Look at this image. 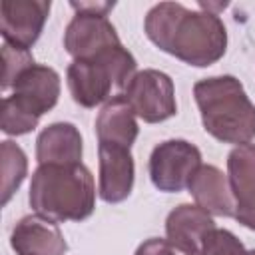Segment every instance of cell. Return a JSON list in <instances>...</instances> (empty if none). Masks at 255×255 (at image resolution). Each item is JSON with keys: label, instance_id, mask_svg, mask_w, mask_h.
<instances>
[{"label": "cell", "instance_id": "obj_6", "mask_svg": "<svg viewBox=\"0 0 255 255\" xmlns=\"http://www.w3.org/2000/svg\"><path fill=\"white\" fill-rule=\"evenodd\" d=\"M201 167V151L185 139H167L149 155V177L159 191L177 193Z\"/></svg>", "mask_w": 255, "mask_h": 255}, {"label": "cell", "instance_id": "obj_14", "mask_svg": "<svg viewBox=\"0 0 255 255\" xmlns=\"http://www.w3.org/2000/svg\"><path fill=\"white\" fill-rule=\"evenodd\" d=\"M195 203L211 215L231 217L235 211V199L227 175L215 165H203L193 173L187 185Z\"/></svg>", "mask_w": 255, "mask_h": 255}, {"label": "cell", "instance_id": "obj_4", "mask_svg": "<svg viewBox=\"0 0 255 255\" xmlns=\"http://www.w3.org/2000/svg\"><path fill=\"white\" fill-rule=\"evenodd\" d=\"M135 72V58L122 46H110L94 58L74 60L68 66V90L82 108H96L110 100L112 88H126Z\"/></svg>", "mask_w": 255, "mask_h": 255}, {"label": "cell", "instance_id": "obj_20", "mask_svg": "<svg viewBox=\"0 0 255 255\" xmlns=\"http://www.w3.org/2000/svg\"><path fill=\"white\" fill-rule=\"evenodd\" d=\"M201 255H245V247L231 231L213 227L203 239Z\"/></svg>", "mask_w": 255, "mask_h": 255}, {"label": "cell", "instance_id": "obj_12", "mask_svg": "<svg viewBox=\"0 0 255 255\" xmlns=\"http://www.w3.org/2000/svg\"><path fill=\"white\" fill-rule=\"evenodd\" d=\"M100 153V197L106 203H120L128 199L133 189V157L129 147L98 143Z\"/></svg>", "mask_w": 255, "mask_h": 255}, {"label": "cell", "instance_id": "obj_19", "mask_svg": "<svg viewBox=\"0 0 255 255\" xmlns=\"http://www.w3.org/2000/svg\"><path fill=\"white\" fill-rule=\"evenodd\" d=\"M2 60H4V76H2V88L8 90L10 86H14L16 78L34 64V58L30 54V50H22L10 44H2Z\"/></svg>", "mask_w": 255, "mask_h": 255}, {"label": "cell", "instance_id": "obj_16", "mask_svg": "<svg viewBox=\"0 0 255 255\" xmlns=\"http://www.w3.org/2000/svg\"><path fill=\"white\" fill-rule=\"evenodd\" d=\"M96 133L100 143H112L124 147L133 145L139 128L135 122V114L124 94L112 96L104 104V108L96 118Z\"/></svg>", "mask_w": 255, "mask_h": 255}, {"label": "cell", "instance_id": "obj_3", "mask_svg": "<svg viewBox=\"0 0 255 255\" xmlns=\"http://www.w3.org/2000/svg\"><path fill=\"white\" fill-rule=\"evenodd\" d=\"M203 129L223 143L243 145L255 137V104L235 76H213L193 86Z\"/></svg>", "mask_w": 255, "mask_h": 255}, {"label": "cell", "instance_id": "obj_11", "mask_svg": "<svg viewBox=\"0 0 255 255\" xmlns=\"http://www.w3.org/2000/svg\"><path fill=\"white\" fill-rule=\"evenodd\" d=\"M213 227L215 221L211 213L199 205L181 203L171 209L165 219V237L167 243L183 255H201L203 239Z\"/></svg>", "mask_w": 255, "mask_h": 255}, {"label": "cell", "instance_id": "obj_5", "mask_svg": "<svg viewBox=\"0 0 255 255\" xmlns=\"http://www.w3.org/2000/svg\"><path fill=\"white\" fill-rule=\"evenodd\" d=\"M133 114L147 124H159L175 116V88L171 78L159 70H141L131 76L124 92Z\"/></svg>", "mask_w": 255, "mask_h": 255}, {"label": "cell", "instance_id": "obj_7", "mask_svg": "<svg viewBox=\"0 0 255 255\" xmlns=\"http://www.w3.org/2000/svg\"><path fill=\"white\" fill-rule=\"evenodd\" d=\"M48 14V0H4L0 6V32L4 42L30 50L40 38Z\"/></svg>", "mask_w": 255, "mask_h": 255}, {"label": "cell", "instance_id": "obj_17", "mask_svg": "<svg viewBox=\"0 0 255 255\" xmlns=\"http://www.w3.org/2000/svg\"><path fill=\"white\" fill-rule=\"evenodd\" d=\"M0 165H2V205H6L28 173V157L20 145H16L10 139H4L0 145Z\"/></svg>", "mask_w": 255, "mask_h": 255}, {"label": "cell", "instance_id": "obj_8", "mask_svg": "<svg viewBox=\"0 0 255 255\" xmlns=\"http://www.w3.org/2000/svg\"><path fill=\"white\" fill-rule=\"evenodd\" d=\"M122 44L114 24L102 14L76 12L64 32V48L74 60L94 58L110 46Z\"/></svg>", "mask_w": 255, "mask_h": 255}, {"label": "cell", "instance_id": "obj_23", "mask_svg": "<svg viewBox=\"0 0 255 255\" xmlns=\"http://www.w3.org/2000/svg\"><path fill=\"white\" fill-rule=\"evenodd\" d=\"M245 255H255V249H251V251H245Z\"/></svg>", "mask_w": 255, "mask_h": 255}, {"label": "cell", "instance_id": "obj_2", "mask_svg": "<svg viewBox=\"0 0 255 255\" xmlns=\"http://www.w3.org/2000/svg\"><path fill=\"white\" fill-rule=\"evenodd\" d=\"M30 207L56 223L84 221L96 209L94 175L84 163H42L32 173Z\"/></svg>", "mask_w": 255, "mask_h": 255}, {"label": "cell", "instance_id": "obj_21", "mask_svg": "<svg viewBox=\"0 0 255 255\" xmlns=\"http://www.w3.org/2000/svg\"><path fill=\"white\" fill-rule=\"evenodd\" d=\"M135 255H175L173 247L167 243V239H157V237H151L147 241H143Z\"/></svg>", "mask_w": 255, "mask_h": 255}, {"label": "cell", "instance_id": "obj_18", "mask_svg": "<svg viewBox=\"0 0 255 255\" xmlns=\"http://www.w3.org/2000/svg\"><path fill=\"white\" fill-rule=\"evenodd\" d=\"M38 118L26 114L24 110H20L8 96L2 102V131L8 135H24L30 133L36 126H38Z\"/></svg>", "mask_w": 255, "mask_h": 255}, {"label": "cell", "instance_id": "obj_9", "mask_svg": "<svg viewBox=\"0 0 255 255\" xmlns=\"http://www.w3.org/2000/svg\"><path fill=\"white\" fill-rule=\"evenodd\" d=\"M14 94L8 96L20 110L34 118L50 112L60 98V76L54 68L32 64L14 82Z\"/></svg>", "mask_w": 255, "mask_h": 255}, {"label": "cell", "instance_id": "obj_22", "mask_svg": "<svg viewBox=\"0 0 255 255\" xmlns=\"http://www.w3.org/2000/svg\"><path fill=\"white\" fill-rule=\"evenodd\" d=\"M76 12H90V14H102L108 16V12L116 6L114 2H72L70 4Z\"/></svg>", "mask_w": 255, "mask_h": 255}, {"label": "cell", "instance_id": "obj_15", "mask_svg": "<svg viewBox=\"0 0 255 255\" xmlns=\"http://www.w3.org/2000/svg\"><path fill=\"white\" fill-rule=\"evenodd\" d=\"M82 135L74 124L56 122L44 128L36 139V159L38 163H58L72 165L82 163Z\"/></svg>", "mask_w": 255, "mask_h": 255}, {"label": "cell", "instance_id": "obj_13", "mask_svg": "<svg viewBox=\"0 0 255 255\" xmlns=\"http://www.w3.org/2000/svg\"><path fill=\"white\" fill-rule=\"evenodd\" d=\"M16 255H66L68 243L56 221L42 215L22 217L10 235Z\"/></svg>", "mask_w": 255, "mask_h": 255}, {"label": "cell", "instance_id": "obj_10", "mask_svg": "<svg viewBox=\"0 0 255 255\" xmlns=\"http://www.w3.org/2000/svg\"><path fill=\"white\" fill-rule=\"evenodd\" d=\"M227 179L235 199L233 217L255 231V143L235 145L229 151Z\"/></svg>", "mask_w": 255, "mask_h": 255}, {"label": "cell", "instance_id": "obj_1", "mask_svg": "<svg viewBox=\"0 0 255 255\" xmlns=\"http://www.w3.org/2000/svg\"><path fill=\"white\" fill-rule=\"evenodd\" d=\"M143 30L159 50L197 68L215 64L227 48V30L215 12L189 10L177 2L155 4Z\"/></svg>", "mask_w": 255, "mask_h": 255}]
</instances>
